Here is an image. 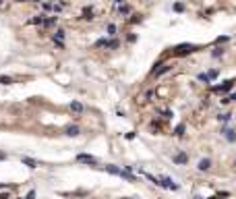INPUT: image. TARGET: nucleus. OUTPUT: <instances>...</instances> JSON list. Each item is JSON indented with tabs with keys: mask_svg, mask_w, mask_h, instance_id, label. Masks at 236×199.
<instances>
[{
	"mask_svg": "<svg viewBox=\"0 0 236 199\" xmlns=\"http://www.w3.org/2000/svg\"><path fill=\"white\" fill-rule=\"evenodd\" d=\"M199 81H203L205 85H209V83H211V79H209V75H207V73H201V75H199Z\"/></svg>",
	"mask_w": 236,
	"mask_h": 199,
	"instance_id": "nucleus-19",
	"label": "nucleus"
},
{
	"mask_svg": "<svg viewBox=\"0 0 236 199\" xmlns=\"http://www.w3.org/2000/svg\"><path fill=\"white\" fill-rule=\"evenodd\" d=\"M11 83H15L11 77H0V85H11Z\"/></svg>",
	"mask_w": 236,
	"mask_h": 199,
	"instance_id": "nucleus-22",
	"label": "nucleus"
},
{
	"mask_svg": "<svg viewBox=\"0 0 236 199\" xmlns=\"http://www.w3.org/2000/svg\"><path fill=\"white\" fill-rule=\"evenodd\" d=\"M31 2H44V0H31Z\"/></svg>",
	"mask_w": 236,
	"mask_h": 199,
	"instance_id": "nucleus-33",
	"label": "nucleus"
},
{
	"mask_svg": "<svg viewBox=\"0 0 236 199\" xmlns=\"http://www.w3.org/2000/svg\"><path fill=\"white\" fill-rule=\"evenodd\" d=\"M172 135H174V137H182V135H184V125H178L176 129L172 131Z\"/></svg>",
	"mask_w": 236,
	"mask_h": 199,
	"instance_id": "nucleus-15",
	"label": "nucleus"
},
{
	"mask_svg": "<svg viewBox=\"0 0 236 199\" xmlns=\"http://www.w3.org/2000/svg\"><path fill=\"white\" fill-rule=\"evenodd\" d=\"M66 135H71V137L79 135V127H69V129H66Z\"/></svg>",
	"mask_w": 236,
	"mask_h": 199,
	"instance_id": "nucleus-20",
	"label": "nucleus"
},
{
	"mask_svg": "<svg viewBox=\"0 0 236 199\" xmlns=\"http://www.w3.org/2000/svg\"><path fill=\"white\" fill-rule=\"evenodd\" d=\"M71 110L75 112V114H81V112H83V104L75 100V102H71Z\"/></svg>",
	"mask_w": 236,
	"mask_h": 199,
	"instance_id": "nucleus-11",
	"label": "nucleus"
},
{
	"mask_svg": "<svg viewBox=\"0 0 236 199\" xmlns=\"http://www.w3.org/2000/svg\"><path fill=\"white\" fill-rule=\"evenodd\" d=\"M230 102H232V100H230V95H224V98H222V100H220V104H230Z\"/></svg>",
	"mask_w": 236,
	"mask_h": 199,
	"instance_id": "nucleus-28",
	"label": "nucleus"
},
{
	"mask_svg": "<svg viewBox=\"0 0 236 199\" xmlns=\"http://www.w3.org/2000/svg\"><path fill=\"white\" fill-rule=\"evenodd\" d=\"M172 67H174V64H170V62H164V64H162V67H160L157 70H153L151 75H153V77H162V75H166V73H170V70H172Z\"/></svg>",
	"mask_w": 236,
	"mask_h": 199,
	"instance_id": "nucleus-5",
	"label": "nucleus"
},
{
	"mask_svg": "<svg viewBox=\"0 0 236 199\" xmlns=\"http://www.w3.org/2000/svg\"><path fill=\"white\" fill-rule=\"evenodd\" d=\"M77 160H79V162H85V164H97V160H95L93 156H87V153L77 156Z\"/></svg>",
	"mask_w": 236,
	"mask_h": 199,
	"instance_id": "nucleus-7",
	"label": "nucleus"
},
{
	"mask_svg": "<svg viewBox=\"0 0 236 199\" xmlns=\"http://www.w3.org/2000/svg\"><path fill=\"white\" fill-rule=\"evenodd\" d=\"M118 46H120L118 39H108V44H106V48H110V50H116Z\"/></svg>",
	"mask_w": 236,
	"mask_h": 199,
	"instance_id": "nucleus-17",
	"label": "nucleus"
},
{
	"mask_svg": "<svg viewBox=\"0 0 236 199\" xmlns=\"http://www.w3.org/2000/svg\"><path fill=\"white\" fill-rule=\"evenodd\" d=\"M228 39H230V37H228V35H220V37H217V39H215V44H226V42H228Z\"/></svg>",
	"mask_w": 236,
	"mask_h": 199,
	"instance_id": "nucleus-24",
	"label": "nucleus"
},
{
	"mask_svg": "<svg viewBox=\"0 0 236 199\" xmlns=\"http://www.w3.org/2000/svg\"><path fill=\"white\" fill-rule=\"evenodd\" d=\"M207 75H209V79H211V81H213V79L217 77V70H215V69H211V70H209V73H207Z\"/></svg>",
	"mask_w": 236,
	"mask_h": 199,
	"instance_id": "nucleus-29",
	"label": "nucleus"
},
{
	"mask_svg": "<svg viewBox=\"0 0 236 199\" xmlns=\"http://www.w3.org/2000/svg\"><path fill=\"white\" fill-rule=\"evenodd\" d=\"M174 50V56H187V54H193V52H197L199 46H195V44H180V46L172 48Z\"/></svg>",
	"mask_w": 236,
	"mask_h": 199,
	"instance_id": "nucleus-1",
	"label": "nucleus"
},
{
	"mask_svg": "<svg viewBox=\"0 0 236 199\" xmlns=\"http://www.w3.org/2000/svg\"><path fill=\"white\" fill-rule=\"evenodd\" d=\"M58 23V17H44V27H54V25Z\"/></svg>",
	"mask_w": 236,
	"mask_h": 199,
	"instance_id": "nucleus-9",
	"label": "nucleus"
},
{
	"mask_svg": "<svg viewBox=\"0 0 236 199\" xmlns=\"http://www.w3.org/2000/svg\"><path fill=\"white\" fill-rule=\"evenodd\" d=\"M64 37H66V31H64V29H56L54 35H52V39H54V42H62Z\"/></svg>",
	"mask_w": 236,
	"mask_h": 199,
	"instance_id": "nucleus-10",
	"label": "nucleus"
},
{
	"mask_svg": "<svg viewBox=\"0 0 236 199\" xmlns=\"http://www.w3.org/2000/svg\"><path fill=\"white\" fill-rule=\"evenodd\" d=\"M230 100H234V102H236V94H232V95H230Z\"/></svg>",
	"mask_w": 236,
	"mask_h": 199,
	"instance_id": "nucleus-32",
	"label": "nucleus"
},
{
	"mask_svg": "<svg viewBox=\"0 0 236 199\" xmlns=\"http://www.w3.org/2000/svg\"><path fill=\"white\" fill-rule=\"evenodd\" d=\"M230 118H232V114H230V112H224V114H217V120H220V122H230Z\"/></svg>",
	"mask_w": 236,
	"mask_h": 199,
	"instance_id": "nucleus-14",
	"label": "nucleus"
},
{
	"mask_svg": "<svg viewBox=\"0 0 236 199\" xmlns=\"http://www.w3.org/2000/svg\"><path fill=\"white\" fill-rule=\"evenodd\" d=\"M172 9H174L176 12H182V11H184V4H180V2H176V4H174Z\"/></svg>",
	"mask_w": 236,
	"mask_h": 199,
	"instance_id": "nucleus-25",
	"label": "nucleus"
},
{
	"mask_svg": "<svg viewBox=\"0 0 236 199\" xmlns=\"http://www.w3.org/2000/svg\"><path fill=\"white\" fill-rule=\"evenodd\" d=\"M172 162H174V164L184 166L187 162H189V156H187L184 152H178V153H174V156H172Z\"/></svg>",
	"mask_w": 236,
	"mask_h": 199,
	"instance_id": "nucleus-3",
	"label": "nucleus"
},
{
	"mask_svg": "<svg viewBox=\"0 0 236 199\" xmlns=\"http://www.w3.org/2000/svg\"><path fill=\"white\" fill-rule=\"evenodd\" d=\"M29 23H33V25H42V23H44V15H35V17H33V19L29 21Z\"/></svg>",
	"mask_w": 236,
	"mask_h": 199,
	"instance_id": "nucleus-18",
	"label": "nucleus"
},
{
	"mask_svg": "<svg viewBox=\"0 0 236 199\" xmlns=\"http://www.w3.org/2000/svg\"><path fill=\"white\" fill-rule=\"evenodd\" d=\"M126 42H129V44H135V42H137V35H135V33H129Z\"/></svg>",
	"mask_w": 236,
	"mask_h": 199,
	"instance_id": "nucleus-27",
	"label": "nucleus"
},
{
	"mask_svg": "<svg viewBox=\"0 0 236 199\" xmlns=\"http://www.w3.org/2000/svg\"><path fill=\"white\" fill-rule=\"evenodd\" d=\"M106 44H108L106 37H102V39H97V42H95V46H97V48H106Z\"/></svg>",
	"mask_w": 236,
	"mask_h": 199,
	"instance_id": "nucleus-23",
	"label": "nucleus"
},
{
	"mask_svg": "<svg viewBox=\"0 0 236 199\" xmlns=\"http://www.w3.org/2000/svg\"><path fill=\"white\" fill-rule=\"evenodd\" d=\"M106 170L110 172V174H116V176L122 174V170H120V168H116V166H112V164H108V166H106Z\"/></svg>",
	"mask_w": 236,
	"mask_h": 199,
	"instance_id": "nucleus-12",
	"label": "nucleus"
},
{
	"mask_svg": "<svg viewBox=\"0 0 236 199\" xmlns=\"http://www.w3.org/2000/svg\"><path fill=\"white\" fill-rule=\"evenodd\" d=\"M160 183H162V187H164V189H170V191H178V185L174 183V180H172V178H168V176H162V180H160Z\"/></svg>",
	"mask_w": 236,
	"mask_h": 199,
	"instance_id": "nucleus-4",
	"label": "nucleus"
},
{
	"mask_svg": "<svg viewBox=\"0 0 236 199\" xmlns=\"http://www.w3.org/2000/svg\"><path fill=\"white\" fill-rule=\"evenodd\" d=\"M106 31H108L110 37H114V35H116V25H114V23H108L106 25Z\"/></svg>",
	"mask_w": 236,
	"mask_h": 199,
	"instance_id": "nucleus-16",
	"label": "nucleus"
},
{
	"mask_svg": "<svg viewBox=\"0 0 236 199\" xmlns=\"http://www.w3.org/2000/svg\"><path fill=\"white\" fill-rule=\"evenodd\" d=\"M83 19H85V21H91V19H93V9H91V6L83 11Z\"/></svg>",
	"mask_w": 236,
	"mask_h": 199,
	"instance_id": "nucleus-13",
	"label": "nucleus"
},
{
	"mask_svg": "<svg viewBox=\"0 0 236 199\" xmlns=\"http://www.w3.org/2000/svg\"><path fill=\"white\" fill-rule=\"evenodd\" d=\"M232 87H234V81H224L222 85H215L213 91H217V94H228Z\"/></svg>",
	"mask_w": 236,
	"mask_h": 199,
	"instance_id": "nucleus-2",
	"label": "nucleus"
},
{
	"mask_svg": "<svg viewBox=\"0 0 236 199\" xmlns=\"http://www.w3.org/2000/svg\"><path fill=\"white\" fill-rule=\"evenodd\" d=\"M116 11H118V15H122V17H129V15H133V6H129V4H120Z\"/></svg>",
	"mask_w": 236,
	"mask_h": 199,
	"instance_id": "nucleus-6",
	"label": "nucleus"
},
{
	"mask_svg": "<svg viewBox=\"0 0 236 199\" xmlns=\"http://www.w3.org/2000/svg\"><path fill=\"white\" fill-rule=\"evenodd\" d=\"M143 15H133V19H130V23H141L143 19H141Z\"/></svg>",
	"mask_w": 236,
	"mask_h": 199,
	"instance_id": "nucleus-26",
	"label": "nucleus"
},
{
	"mask_svg": "<svg viewBox=\"0 0 236 199\" xmlns=\"http://www.w3.org/2000/svg\"><path fill=\"white\" fill-rule=\"evenodd\" d=\"M124 2H126V0H114V4H116V6H120V4H124Z\"/></svg>",
	"mask_w": 236,
	"mask_h": 199,
	"instance_id": "nucleus-31",
	"label": "nucleus"
},
{
	"mask_svg": "<svg viewBox=\"0 0 236 199\" xmlns=\"http://www.w3.org/2000/svg\"><path fill=\"white\" fill-rule=\"evenodd\" d=\"M0 2H2V0H0Z\"/></svg>",
	"mask_w": 236,
	"mask_h": 199,
	"instance_id": "nucleus-34",
	"label": "nucleus"
},
{
	"mask_svg": "<svg viewBox=\"0 0 236 199\" xmlns=\"http://www.w3.org/2000/svg\"><path fill=\"white\" fill-rule=\"evenodd\" d=\"M23 162H25V164H27V166H31V168H33V166H35V162H33V160H29V158H25Z\"/></svg>",
	"mask_w": 236,
	"mask_h": 199,
	"instance_id": "nucleus-30",
	"label": "nucleus"
},
{
	"mask_svg": "<svg viewBox=\"0 0 236 199\" xmlns=\"http://www.w3.org/2000/svg\"><path fill=\"white\" fill-rule=\"evenodd\" d=\"M222 54H224V50H222V48H213V52H211V56H213V58H220Z\"/></svg>",
	"mask_w": 236,
	"mask_h": 199,
	"instance_id": "nucleus-21",
	"label": "nucleus"
},
{
	"mask_svg": "<svg viewBox=\"0 0 236 199\" xmlns=\"http://www.w3.org/2000/svg\"><path fill=\"white\" fill-rule=\"evenodd\" d=\"M197 168H199L201 172L209 170V168H211V160H209V158H205V160H199V164H197Z\"/></svg>",
	"mask_w": 236,
	"mask_h": 199,
	"instance_id": "nucleus-8",
	"label": "nucleus"
}]
</instances>
